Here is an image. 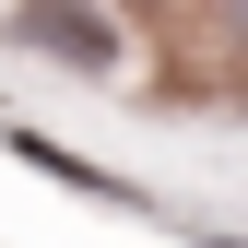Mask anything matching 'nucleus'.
<instances>
[{"label":"nucleus","mask_w":248,"mask_h":248,"mask_svg":"<svg viewBox=\"0 0 248 248\" xmlns=\"http://www.w3.org/2000/svg\"><path fill=\"white\" fill-rule=\"evenodd\" d=\"M12 154H24L36 177H59V189H83V201H130V213H142V189H130V177H107L95 154H71V142H47V130H24V118H12Z\"/></svg>","instance_id":"nucleus-1"},{"label":"nucleus","mask_w":248,"mask_h":248,"mask_svg":"<svg viewBox=\"0 0 248 248\" xmlns=\"http://www.w3.org/2000/svg\"><path fill=\"white\" fill-rule=\"evenodd\" d=\"M24 47L83 59V71H118V24H95V12H24Z\"/></svg>","instance_id":"nucleus-2"},{"label":"nucleus","mask_w":248,"mask_h":248,"mask_svg":"<svg viewBox=\"0 0 248 248\" xmlns=\"http://www.w3.org/2000/svg\"><path fill=\"white\" fill-rule=\"evenodd\" d=\"M213 248H248V236H213Z\"/></svg>","instance_id":"nucleus-3"}]
</instances>
